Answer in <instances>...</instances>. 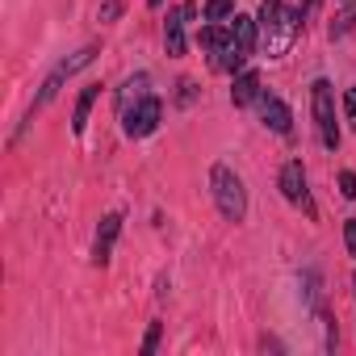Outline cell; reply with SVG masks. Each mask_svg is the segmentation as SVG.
I'll list each match as a JSON object with an SVG mask.
<instances>
[{"instance_id":"cell-18","label":"cell","mask_w":356,"mask_h":356,"mask_svg":"<svg viewBox=\"0 0 356 356\" xmlns=\"http://www.w3.org/2000/svg\"><path fill=\"white\" fill-rule=\"evenodd\" d=\"M122 17V0H105L101 5V22H118Z\"/></svg>"},{"instance_id":"cell-20","label":"cell","mask_w":356,"mask_h":356,"mask_svg":"<svg viewBox=\"0 0 356 356\" xmlns=\"http://www.w3.org/2000/svg\"><path fill=\"white\" fill-rule=\"evenodd\" d=\"M343 243H348V256H356V218L343 222Z\"/></svg>"},{"instance_id":"cell-3","label":"cell","mask_w":356,"mask_h":356,"mask_svg":"<svg viewBox=\"0 0 356 356\" xmlns=\"http://www.w3.org/2000/svg\"><path fill=\"white\" fill-rule=\"evenodd\" d=\"M92 59H97V47H84L80 55H72V59H63V63H59V67H55V72L47 76V84H42V92H38V101L30 105V118H34V113H38V109L47 105V101H55V92H59V84H63V80H72V76H76L80 67H88Z\"/></svg>"},{"instance_id":"cell-4","label":"cell","mask_w":356,"mask_h":356,"mask_svg":"<svg viewBox=\"0 0 356 356\" xmlns=\"http://www.w3.org/2000/svg\"><path fill=\"white\" fill-rule=\"evenodd\" d=\"M159 118H163V105H159V97H151V92L122 109V122H126V134H130V138L151 134V130L159 126Z\"/></svg>"},{"instance_id":"cell-2","label":"cell","mask_w":356,"mask_h":356,"mask_svg":"<svg viewBox=\"0 0 356 356\" xmlns=\"http://www.w3.org/2000/svg\"><path fill=\"white\" fill-rule=\"evenodd\" d=\"M310 105H314V122H318V138L327 151L339 147V126H335V88L327 80L310 84Z\"/></svg>"},{"instance_id":"cell-13","label":"cell","mask_w":356,"mask_h":356,"mask_svg":"<svg viewBox=\"0 0 356 356\" xmlns=\"http://www.w3.org/2000/svg\"><path fill=\"white\" fill-rule=\"evenodd\" d=\"M243 59H248V51H239V47L231 42L227 51L214 55V67H218V72H235V67H243Z\"/></svg>"},{"instance_id":"cell-19","label":"cell","mask_w":356,"mask_h":356,"mask_svg":"<svg viewBox=\"0 0 356 356\" xmlns=\"http://www.w3.org/2000/svg\"><path fill=\"white\" fill-rule=\"evenodd\" d=\"M339 193L343 197H356V172H339Z\"/></svg>"},{"instance_id":"cell-23","label":"cell","mask_w":356,"mask_h":356,"mask_svg":"<svg viewBox=\"0 0 356 356\" xmlns=\"http://www.w3.org/2000/svg\"><path fill=\"white\" fill-rule=\"evenodd\" d=\"M352 285H356V277H352Z\"/></svg>"},{"instance_id":"cell-8","label":"cell","mask_w":356,"mask_h":356,"mask_svg":"<svg viewBox=\"0 0 356 356\" xmlns=\"http://www.w3.org/2000/svg\"><path fill=\"white\" fill-rule=\"evenodd\" d=\"M260 122H264L268 130H277V134H289L293 113H289L285 101H277V97H260Z\"/></svg>"},{"instance_id":"cell-11","label":"cell","mask_w":356,"mask_h":356,"mask_svg":"<svg viewBox=\"0 0 356 356\" xmlns=\"http://www.w3.org/2000/svg\"><path fill=\"white\" fill-rule=\"evenodd\" d=\"M97 97H101V84H88V88L80 92V101H76V113H72V130H76V134H84V126H88V113H92Z\"/></svg>"},{"instance_id":"cell-17","label":"cell","mask_w":356,"mask_h":356,"mask_svg":"<svg viewBox=\"0 0 356 356\" xmlns=\"http://www.w3.org/2000/svg\"><path fill=\"white\" fill-rule=\"evenodd\" d=\"M343 113H348V122L356 130V88H343Z\"/></svg>"},{"instance_id":"cell-12","label":"cell","mask_w":356,"mask_h":356,"mask_svg":"<svg viewBox=\"0 0 356 356\" xmlns=\"http://www.w3.org/2000/svg\"><path fill=\"white\" fill-rule=\"evenodd\" d=\"M197 42H202L206 51H214V55H218V51H227V47H231V30H218V26H206V30L197 34Z\"/></svg>"},{"instance_id":"cell-22","label":"cell","mask_w":356,"mask_h":356,"mask_svg":"<svg viewBox=\"0 0 356 356\" xmlns=\"http://www.w3.org/2000/svg\"><path fill=\"white\" fill-rule=\"evenodd\" d=\"M147 5H151V9H159V5H163V0H147Z\"/></svg>"},{"instance_id":"cell-7","label":"cell","mask_w":356,"mask_h":356,"mask_svg":"<svg viewBox=\"0 0 356 356\" xmlns=\"http://www.w3.org/2000/svg\"><path fill=\"white\" fill-rule=\"evenodd\" d=\"M281 193H285V202H293V206L306 202V172H302L298 159H289V163L281 168Z\"/></svg>"},{"instance_id":"cell-9","label":"cell","mask_w":356,"mask_h":356,"mask_svg":"<svg viewBox=\"0 0 356 356\" xmlns=\"http://www.w3.org/2000/svg\"><path fill=\"white\" fill-rule=\"evenodd\" d=\"M231 42L252 55V51H256V22L243 17V13H235V22H231Z\"/></svg>"},{"instance_id":"cell-21","label":"cell","mask_w":356,"mask_h":356,"mask_svg":"<svg viewBox=\"0 0 356 356\" xmlns=\"http://www.w3.org/2000/svg\"><path fill=\"white\" fill-rule=\"evenodd\" d=\"M155 343H159V323H151V331L143 339V352H155Z\"/></svg>"},{"instance_id":"cell-15","label":"cell","mask_w":356,"mask_h":356,"mask_svg":"<svg viewBox=\"0 0 356 356\" xmlns=\"http://www.w3.org/2000/svg\"><path fill=\"white\" fill-rule=\"evenodd\" d=\"M235 13V0H206V22H222Z\"/></svg>"},{"instance_id":"cell-10","label":"cell","mask_w":356,"mask_h":356,"mask_svg":"<svg viewBox=\"0 0 356 356\" xmlns=\"http://www.w3.org/2000/svg\"><path fill=\"white\" fill-rule=\"evenodd\" d=\"M231 101H235V105H252V101H260V76H256V72H243V76H235Z\"/></svg>"},{"instance_id":"cell-14","label":"cell","mask_w":356,"mask_h":356,"mask_svg":"<svg viewBox=\"0 0 356 356\" xmlns=\"http://www.w3.org/2000/svg\"><path fill=\"white\" fill-rule=\"evenodd\" d=\"M138 97H147V76H134V80H126V88L118 92V105L126 109L130 101H138Z\"/></svg>"},{"instance_id":"cell-1","label":"cell","mask_w":356,"mask_h":356,"mask_svg":"<svg viewBox=\"0 0 356 356\" xmlns=\"http://www.w3.org/2000/svg\"><path fill=\"white\" fill-rule=\"evenodd\" d=\"M210 185H214V202H218V210H222V218H231V222H243V214H248V189H243V181L227 168V163H214V172H210Z\"/></svg>"},{"instance_id":"cell-5","label":"cell","mask_w":356,"mask_h":356,"mask_svg":"<svg viewBox=\"0 0 356 356\" xmlns=\"http://www.w3.org/2000/svg\"><path fill=\"white\" fill-rule=\"evenodd\" d=\"M193 5L185 9H172L168 22H163V42H168V55H185V22H193Z\"/></svg>"},{"instance_id":"cell-6","label":"cell","mask_w":356,"mask_h":356,"mask_svg":"<svg viewBox=\"0 0 356 356\" xmlns=\"http://www.w3.org/2000/svg\"><path fill=\"white\" fill-rule=\"evenodd\" d=\"M118 231H122V214H105L101 218V231H97V248H92V260L97 264H109L113 243H118Z\"/></svg>"},{"instance_id":"cell-16","label":"cell","mask_w":356,"mask_h":356,"mask_svg":"<svg viewBox=\"0 0 356 356\" xmlns=\"http://www.w3.org/2000/svg\"><path fill=\"white\" fill-rule=\"evenodd\" d=\"M352 26H356V5H352V9H348L343 17H335V26H331V38H343V34H348Z\"/></svg>"}]
</instances>
